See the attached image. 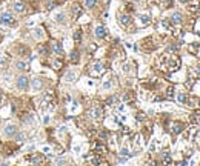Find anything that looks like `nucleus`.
I'll use <instances>...</instances> for the list:
<instances>
[{"mask_svg": "<svg viewBox=\"0 0 200 166\" xmlns=\"http://www.w3.org/2000/svg\"><path fill=\"white\" fill-rule=\"evenodd\" d=\"M0 23L6 25V26H12L16 23V19H14V16H12L11 12H3V14L0 16Z\"/></svg>", "mask_w": 200, "mask_h": 166, "instance_id": "f257e3e1", "label": "nucleus"}, {"mask_svg": "<svg viewBox=\"0 0 200 166\" xmlns=\"http://www.w3.org/2000/svg\"><path fill=\"white\" fill-rule=\"evenodd\" d=\"M28 83H29V79L26 75H19L16 79V86H17V89H22V91L28 88Z\"/></svg>", "mask_w": 200, "mask_h": 166, "instance_id": "f03ea898", "label": "nucleus"}, {"mask_svg": "<svg viewBox=\"0 0 200 166\" xmlns=\"http://www.w3.org/2000/svg\"><path fill=\"white\" fill-rule=\"evenodd\" d=\"M105 71V65L102 63V62H96L94 65H92V69H91V74L92 75H100L102 72Z\"/></svg>", "mask_w": 200, "mask_h": 166, "instance_id": "7ed1b4c3", "label": "nucleus"}, {"mask_svg": "<svg viewBox=\"0 0 200 166\" xmlns=\"http://www.w3.org/2000/svg\"><path fill=\"white\" fill-rule=\"evenodd\" d=\"M16 134H17V126L16 125H12V123L6 125L5 126V136L6 137H14Z\"/></svg>", "mask_w": 200, "mask_h": 166, "instance_id": "20e7f679", "label": "nucleus"}, {"mask_svg": "<svg viewBox=\"0 0 200 166\" xmlns=\"http://www.w3.org/2000/svg\"><path fill=\"white\" fill-rule=\"evenodd\" d=\"M12 8H14L16 12H19V14H23V12L26 11V5L22 0H17V2H14V5H12Z\"/></svg>", "mask_w": 200, "mask_h": 166, "instance_id": "39448f33", "label": "nucleus"}, {"mask_svg": "<svg viewBox=\"0 0 200 166\" xmlns=\"http://www.w3.org/2000/svg\"><path fill=\"white\" fill-rule=\"evenodd\" d=\"M31 88H33L34 91H40V89H43V79L35 77L33 80V83H31Z\"/></svg>", "mask_w": 200, "mask_h": 166, "instance_id": "423d86ee", "label": "nucleus"}, {"mask_svg": "<svg viewBox=\"0 0 200 166\" xmlns=\"http://www.w3.org/2000/svg\"><path fill=\"white\" fill-rule=\"evenodd\" d=\"M182 131H183V123H180V122H174V123H172V126H171V132L174 134V136L180 134Z\"/></svg>", "mask_w": 200, "mask_h": 166, "instance_id": "0eeeda50", "label": "nucleus"}, {"mask_svg": "<svg viewBox=\"0 0 200 166\" xmlns=\"http://www.w3.org/2000/svg\"><path fill=\"white\" fill-rule=\"evenodd\" d=\"M94 34H96V37H99V39H103V37H106V28L105 26H97L96 28V31H94Z\"/></svg>", "mask_w": 200, "mask_h": 166, "instance_id": "6e6552de", "label": "nucleus"}, {"mask_svg": "<svg viewBox=\"0 0 200 166\" xmlns=\"http://www.w3.org/2000/svg\"><path fill=\"white\" fill-rule=\"evenodd\" d=\"M119 22H120V25H122V26H128L131 23V17L128 14H122L119 17Z\"/></svg>", "mask_w": 200, "mask_h": 166, "instance_id": "1a4fd4ad", "label": "nucleus"}, {"mask_svg": "<svg viewBox=\"0 0 200 166\" xmlns=\"http://www.w3.org/2000/svg\"><path fill=\"white\" fill-rule=\"evenodd\" d=\"M51 48H52V51H54L57 56H62V54H63V48L60 46L59 42H52L51 43Z\"/></svg>", "mask_w": 200, "mask_h": 166, "instance_id": "9d476101", "label": "nucleus"}, {"mask_svg": "<svg viewBox=\"0 0 200 166\" xmlns=\"http://www.w3.org/2000/svg\"><path fill=\"white\" fill-rule=\"evenodd\" d=\"M168 68H169L171 71H176V69H179L180 68V60L177 59V57H174L171 62H169V65H168Z\"/></svg>", "mask_w": 200, "mask_h": 166, "instance_id": "9b49d317", "label": "nucleus"}, {"mask_svg": "<svg viewBox=\"0 0 200 166\" xmlns=\"http://www.w3.org/2000/svg\"><path fill=\"white\" fill-rule=\"evenodd\" d=\"M16 69L17 71H28V63L23 60H17L16 62Z\"/></svg>", "mask_w": 200, "mask_h": 166, "instance_id": "f8f14e48", "label": "nucleus"}, {"mask_svg": "<svg viewBox=\"0 0 200 166\" xmlns=\"http://www.w3.org/2000/svg\"><path fill=\"white\" fill-rule=\"evenodd\" d=\"M71 12H73L74 19H77V17L82 14V8H80L79 5H73V6H71Z\"/></svg>", "mask_w": 200, "mask_h": 166, "instance_id": "ddd939ff", "label": "nucleus"}, {"mask_svg": "<svg viewBox=\"0 0 200 166\" xmlns=\"http://www.w3.org/2000/svg\"><path fill=\"white\" fill-rule=\"evenodd\" d=\"M65 17H66L65 12H57V14L54 16V20L57 22V23H65V22H66Z\"/></svg>", "mask_w": 200, "mask_h": 166, "instance_id": "4468645a", "label": "nucleus"}, {"mask_svg": "<svg viewBox=\"0 0 200 166\" xmlns=\"http://www.w3.org/2000/svg\"><path fill=\"white\" fill-rule=\"evenodd\" d=\"M171 20H172V23H176V25L182 23V14L180 12H174V14L171 16Z\"/></svg>", "mask_w": 200, "mask_h": 166, "instance_id": "2eb2a0df", "label": "nucleus"}, {"mask_svg": "<svg viewBox=\"0 0 200 166\" xmlns=\"http://www.w3.org/2000/svg\"><path fill=\"white\" fill-rule=\"evenodd\" d=\"M75 77H77V74H75L74 71H68L66 75H65V80H66V82H74Z\"/></svg>", "mask_w": 200, "mask_h": 166, "instance_id": "dca6fc26", "label": "nucleus"}, {"mask_svg": "<svg viewBox=\"0 0 200 166\" xmlns=\"http://www.w3.org/2000/svg\"><path fill=\"white\" fill-rule=\"evenodd\" d=\"M34 37L39 39V40H42L43 37H45V33H43V29H42V28H35V29H34Z\"/></svg>", "mask_w": 200, "mask_h": 166, "instance_id": "f3484780", "label": "nucleus"}, {"mask_svg": "<svg viewBox=\"0 0 200 166\" xmlns=\"http://www.w3.org/2000/svg\"><path fill=\"white\" fill-rule=\"evenodd\" d=\"M177 100H179V103H182V105H185V103L188 102V96H186V92H179Z\"/></svg>", "mask_w": 200, "mask_h": 166, "instance_id": "a211bd4d", "label": "nucleus"}, {"mask_svg": "<svg viewBox=\"0 0 200 166\" xmlns=\"http://www.w3.org/2000/svg\"><path fill=\"white\" fill-rule=\"evenodd\" d=\"M151 23V17L149 16H140V25H149Z\"/></svg>", "mask_w": 200, "mask_h": 166, "instance_id": "6ab92c4d", "label": "nucleus"}, {"mask_svg": "<svg viewBox=\"0 0 200 166\" xmlns=\"http://www.w3.org/2000/svg\"><path fill=\"white\" fill-rule=\"evenodd\" d=\"M73 39H74V42H80V40H82V31H80V29L74 31V35H73Z\"/></svg>", "mask_w": 200, "mask_h": 166, "instance_id": "aec40b11", "label": "nucleus"}, {"mask_svg": "<svg viewBox=\"0 0 200 166\" xmlns=\"http://www.w3.org/2000/svg\"><path fill=\"white\" fill-rule=\"evenodd\" d=\"M92 115H94V119H102V109L100 108H94L92 109Z\"/></svg>", "mask_w": 200, "mask_h": 166, "instance_id": "412c9836", "label": "nucleus"}, {"mask_svg": "<svg viewBox=\"0 0 200 166\" xmlns=\"http://www.w3.org/2000/svg\"><path fill=\"white\" fill-rule=\"evenodd\" d=\"M69 59H71V62H73V63H77V62H79V52H77V51H73V52H71V57H69Z\"/></svg>", "mask_w": 200, "mask_h": 166, "instance_id": "4be33fe9", "label": "nucleus"}, {"mask_svg": "<svg viewBox=\"0 0 200 166\" xmlns=\"http://www.w3.org/2000/svg\"><path fill=\"white\" fill-rule=\"evenodd\" d=\"M102 88H103V89H111V88H113V80H105V82H103V85H102Z\"/></svg>", "mask_w": 200, "mask_h": 166, "instance_id": "5701e85b", "label": "nucleus"}, {"mask_svg": "<svg viewBox=\"0 0 200 166\" xmlns=\"http://www.w3.org/2000/svg\"><path fill=\"white\" fill-rule=\"evenodd\" d=\"M97 3V0H85V6L86 8H94Z\"/></svg>", "mask_w": 200, "mask_h": 166, "instance_id": "b1692460", "label": "nucleus"}, {"mask_svg": "<svg viewBox=\"0 0 200 166\" xmlns=\"http://www.w3.org/2000/svg\"><path fill=\"white\" fill-rule=\"evenodd\" d=\"M52 66H54V69H60L62 66H63V63H62V60H60V59H57V60H54Z\"/></svg>", "mask_w": 200, "mask_h": 166, "instance_id": "393cba45", "label": "nucleus"}, {"mask_svg": "<svg viewBox=\"0 0 200 166\" xmlns=\"http://www.w3.org/2000/svg\"><path fill=\"white\" fill-rule=\"evenodd\" d=\"M16 140L19 142V143H22V142H25V134H16Z\"/></svg>", "mask_w": 200, "mask_h": 166, "instance_id": "a878e982", "label": "nucleus"}, {"mask_svg": "<svg viewBox=\"0 0 200 166\" xmlns=\"http://www.w3.org/2000/svg\"><path fill=\"white\" fill-rule=\"evenodd\" d=\"M120 154L123 157H129V149H128V148H122V149H120Z\"/></svg>", "mask_w": 200, "mask_h": 166, "instance_id": "bb28decb", "label": "nucleus"}, {"mask_svg": "<svg viewBox=\"0 0 200 166\" xmlns=\"http://www.w3.org/2000/svg\"><path fill=\"white\" fill-rule=\"evenodd\" d=\"M166 96H168V97H172V96H174V88H172V86H169V88H168V92H166Z\"/></svg>", "mask_w": 200, "mask_h": 166, "instance_id": "cd10ccee", "label": "nucleus"}, {"mask_svg": "<svg viewBox=\"0 0 200 166\" xmlns=\"http://www.w3.org/2000/svg\"><path fill=\"white\" fill-rule=\"evenodd\" d=\"M29 160L33 161V163H40V161H42V159H40V157H31Z\"/></svg>", "mask_w": 200, "mask_h": 166, "instance_id": "c85d7f7f", "label": "nucleus"}, {"mask_svg": "<svg viewBox=\"0 0 200 166\" xmlns=\"http://www.w3.org/2000/svg\"><path fill=\"white\" fill-rule=\"evenodd\" d=\"M168 51H169V52H176L177 46H176V45H169V46H168Z\"/></svg>", "mask_w": 200, "mask_h": 166, "instance_id": "c756f323", "label": "nucleus"}, {"mask_svg": "<svg viewBox=\"0 0 200 166\" xmlns=\"http://www.w3.org/2000/svg\"><path fill=\"white\" fill-rule=\"evenodd\" d=\"M114 102H115V97H109L108 100H106V103H108L109 106H113V103H114Z\"/></svg>", "mask_w": 200, "mask_h": 166, "instance_id": "7c9ffc66", "label": "nucleus"}, {"mask_svg": "<svg viewBox=\"0 0 200 166\" xmlns=\"http://www.w3.org/2000/svg\"><path fill=\"white\" fill-rule=\"evenodd\" d=\"M194 74H195V75H200V66H197V68L194 69Z\"/></svg>", "mask_w": 200, "mask_h": 166, "instance_id": "2f4dec72", "label": "nucleus"}, {"mask_svg": "<svg viewBox=\"0 0 200 166\" xmlns=\"http://www.w3.org/2000/svg\"><path fill=\"white\" fill-rule=\"evenodd\" d=\"M162 25L165 26V28H168V26H169V22H168V20H163V22H162Z\"/></svg>", "mask_w": 200, "mask_h": 166, "instance_id": "473e14b6", "label": "nucleus"}, {"mask_svg": "<svg viewBox=\"0 0 200 166\" xmlns=\"http://www.w3.org/2000/svg\"><path fill=\"white\" fill-rule=\"evenodd\" d=\"M51 8H52V2H48L46 3V9H51Z\"/></svg>", "mask_w": 200, "mask_h": 166, "instance_id": "72a5a7b5", "label": "nucleus"}, {"mask_svg": "<svg viewBox=\"0 0 200 166\" xmlns=\"http://www.w3.org/2000/svg\"><path fill=\"white\" fill-rule=\"evenodd\" d=\"M180 2H182V3H188L189 0H180Z\"/></svg>", "mask_w": 200, "mask_h": 166, "instance_id": "f704fd0d", "label": "nucleus"}, {"mask_svg": "<svg viewBox=\"0 0 200 166\" xmlns=\"http://www.w3.org/2000/svg\"><path fill=\"white\" fill-rule=\"evenodd\" d=\"M0 102H2V91H0Z\"/></svg>", "mask_w": 200, "mask_h": 166, "instance_id": "c9c22d12", "label": "nucleus"}]
</instances>
